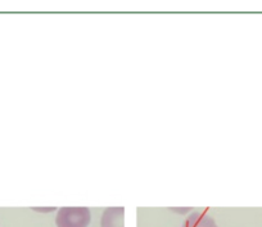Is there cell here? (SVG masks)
I'll list each match as a JSON object with an SVG mask.
<instances>
[{
	"mask_svg": "<svg viewBox=\"0 0 262 227\" xmlns=\"http://www.w3.org/2000/svg\"><path fill=\"white\" fill-rule=\"evenodd\" d=\"M183 227H217L215 219L205 212H193L186 217Z\"/></svg>",
	"mask_w": 262,
	"mask_h": 227,
	"instance_id": "3",
	"label": "cell"
},
{
	"mask_svg": "<svg viewBox=\"0 0 262 227\" xmlns=\"http://www.w3.org/2000/svg\"><path fill=\"white\" fill-rule=\"evenodd\" d=\"M100 227H125V208L115 207L103 212Z\"/></svg>",
	"mask_w": 262,
	"mask_h": 227,
	"instance_id": "2",
	"label": "cell"
},
{
	"mask_svg": "<svg viewBox=\"0 0 262 227\" xmlns=\"http://www.w3.org/2000/svg\"><path fill=\"white\" fill-rule=\"evenodd\" d=\"M92 221V213L85 207H66L58 211L55 217L57 227H88Z\"/></svg>",
	"mask_w": 262,
	"mask_h": 227,
	"instance_id": "1",
	"label": "cell"
}]
</instances>
